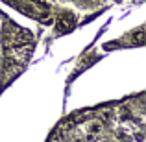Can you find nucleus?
<instances>
[{"label": "nucleus", "instance_id": "f257e3e1", "mask_svg": "<svg viewBox=\"0 0 146 142\" xmlns=\"http://www.w3.org/2000/svg\"><path fill=\"white\" fill-rule=\"evenodd\" d=\"M11 57H13L17 63H26L30 57V53H32V44H21V46H15L11 50Z\"/></svg>", "mask_w": 146, "mask_h": 142}, {"label": "nucleus", "instance_id": "f03ea898", "mask_svg": "<svg viewBox=\"0 0 146 142\" xmlns=\"http://www.w3.org/2000/svg\"><path fill=\"white\" fill-rule=\"evenodd\" d=\"M85 131H87V135H94V137L102 135L104 122L102 120H87L85 122Z\"/></svg>", "mask_w": 146, "mask_h": 142}, {"label": "nucleus", "instance_id": "7ed1b4c3", "mask_svg": "<svg viewBox=\"0 0 146 142\" xmlns=\"http://www.w3.org/2000/svg\"><path fill=\"white\" fill-rule=\"evenodd\" d=\"M113 111H111V109H104V111H100V120H102V122H109L111 120V118H113Z\"/></svg>", "mask_w": 146, "mask_h": 142}, {"label": "nucleus", "instance_id": "20e7f679", "mask_svg": "<svg viewBox=\"0 0 146 142\" xmlns=\"http://www.w3.org/2000/svg\"><path fill=\"white\" fill-rule=\"evenodd\" d=\"M131 140L133 142H144V133L143 131H135L131 135Z\"/></svg>", "mask_w": 146, "mask_h": 142}, {"label": "nucleus", "instance_id": "39448f33", "mask_svg": "<svg viewBox=\"0 0 146 142\" xmlns=\"http://www.w3.org/2000/svg\"><path fill=\"white\" fill-rule=\"evenodd\" d=\"M50 142H65V137L61 135V133H56V135L52 137V140H50Z\"/></svg>", "mask_w": 146, "mask_h": 142}, {"label": "nucleus", "instance_id": "423d86ee", "mask_svg": "<svg viewBox=\"0 0 146 142\" xmlns=\"http://www.w3.org/2000/svg\"><path fill=\"white\" fill-rule=\"evenodd\" d=\"M70 142H85V139H83V137H72Z\"/></svg>", "mask_w": 146, "mask_h": 142}]
</instances>
